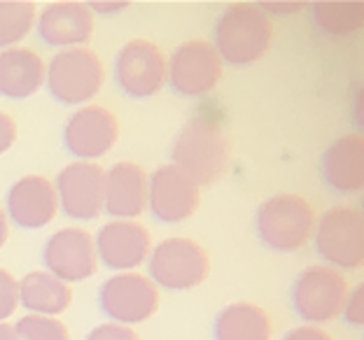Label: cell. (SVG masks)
<instances>
[{"label":"cell","instance_id":"obj_1","mask_svg":"<svg viewBox=\"0 0 364 340\" xmlns=\"http://www.w3.org/2000/svg\"><path fill=\"white\" fill-rule=\"evenodd\" d=\"M273 43V21L269 12L252 3H234L215 23L213 47L222 63L234 68L262 61Z\"/></svg>","mask_w":364,"mask_h":340},{"label":"cell","instance_id":"obj_2","mask_svg":"<svg viewBox=\"0 0 364 340\" xmlns=\"http://www.w3.org/2000/svg\"><path fill=\"white\" fill-rule=\"evenodd\" d=\"M171 161L198 187L215 185L229 168V140L220 124L210 119H192L173 140Z\"/></svg>","mask_w":364,"mask_h":340},{"label":"cell","instance_id":"obj_3","mask_svg":"<svg viewBox=\"0 0 364 340\" xmlns=\"http://www.w3.org/2000/svg\"><path fill=\"white\" fill-rule=\"evenodd\" d=\"M318 212L304 196L276 194L255 212V229L264 247L278 254H292L311 243Z\"/></svg>","mask_w":364,"mask_h":340},{"label":"cell","instance_id":"obj_4","mask_svg":"<svg viewBox=\"0 0 364 340\" xmlns=\"http://www.w3.org/2000/svg\"><path fill=\"white\" fill-rule=\"evenodd\" d=\"M105 82V68L89 47L61 49L47 65L45 87L61 105H87L98 96Z\"/></svg>","mask_w":364,"mask_h":340},{"label":"cell","instance_id":"obj_5","mask_svg":"<svg viewBox=\"0 0 364 340\" xmlns=\"http://www.w3.org/2000/svg\"><path fill=\"white\" fill-rule=\"evenodd\" d=\"M147 273L156 289L189 292L201 287L210 275V256L192 238H166L152 247Z\"/></svg>","mask_w":364,"mask_h":340},{"label":"cell","instance_id":"obj_6","mask_svg":"<svg viewBox=\"0 0 364 340\" xmlns=\"http://www.w3.org/2000/svg\"><path fill=\"white\" fill-rule=\"evenodd\" d=\"M316 252L325 266L358 270L364 263V217L358 207L336 205L318 217L313 234Z\"/></svg>","mask_w":364,"mask_h":340},{"label":"cell","instance_id":"obj_7","mask_svg":"<svg viewBox=\"0 0 364 340\" xmlns=\"http://www.w3.org/2000/svg\"><path fill=\"white\" fill-rule=\"evenodd\" d=\"M348 292V280L341 270L329 268L325 263L306 266L292 285L294 312L306 324H327L341 317Z\"/></svg>","mask_w":364,"mask_h":340},{"label":"cell","instance_id":"obj_8","mask_svg":"<svg viewBox=\"0 0 364 340\" xmlns=\"http://www.w3.org/2000/svg\"><path fill=\"white\" fill-rule=\"evenodd\" d=\"M159 303V289L145 273H114L98 289V305L114 324H143L154 317Z\"/></svg>","mask_w":364,"mask_h":340},{"label":"cell","instance_id":"obj_9","mask_svg":"<svg viewBox=\"0 0 364 340\" xmlns=\"http://www.w3.org/2000/svg\"><path fill=\"white\" fill-rule=\"evenodd\" d=\"M114 79L129 98H152L168 79V59L159 45L136 38L114 59Z\"/></svg>","mask_w":364,"mask_h":340},{"label":"cell","instance_id":"obj_10","mask_svg":"<svg viewBox=\"0 0 364 340\" xmlns=\"http://www.w3.org/2000/svg\"><path fill=\"white\" fill-rule=\"evenodd\" d=\"M222 59L208 40H189L173 49L166 84L182 98H201L220 84Z\"/></svg>","mask_w":364,"mask_h":340},{"label":"cell","instance_id":"obj_11","mask_svg":"<svg viewBox=\"0 0 364 340\" xmlns=\"http://www.w3.org/2000/svg\"><path fill=\"white\" fill-rule=\"evenodd\" d=\"M119 138L117 117L103 105H82L63 126V147L77 161L94 163L110 152Z\"/></svg>","mask_w":364,"mask_h":340},{"label":"cell","instance_id":"obj_12","mask_svg":"<svg viewBox=\"0 0 364 340\" xmlns=\"http://www.w3.org/2000/svg\"><path fill=\"white\" fill-rule=\"evenodd\" d=\"M201 205V187L173 163L159 165L147 177V210L164 224H180L194 217Z\"/></svg>","mask_w":364,"mask_h":340},{"label":"cell","instance_id":"obj_13","mask_svg":"<svg viewBox=\"0 0 364 340\" xmlns=\"http://www.w3.org/2000/svg\"><path fill=\"white\" fill-rule=\"evenodd\" d=\"M105 170L98 163L73 161L56 175L54 189L65 217L91 221L103 212Z\"/></svg>","mask_w":364,"mask_h":340},{"label":"cell","instance_id":"obj_14","mask_svg":"<svg viewBox=\"0 0 364 340\" xmlns=\"http://www.w3.org/2000/svg\"><path fill=\"white\" fill-rule=\"evenodd\" d=\"M96 256L107 270L134 273L150 259L152 236L136 219H112L98 229L94 238Z\"/></svg>","mask_w":364,"mask_h":340},{"label":"cell","instance_id":"obj_15","mask_svg":"<svg viewBox=\"0 0 364 340\" xmlns=\"http://www.w3.org/2000/svg\"><path fill=\"white\" fill-rule=\"evenodd\" d=\"M45 270L65 285L91 278L98 268L94 236L80 226L59 229L43 247Z\"/></svg>","mask_w":364,"mask_h":340},{"label":"cell","instance_id":"obj_16","mask_svg":"<svg viewBox=\"0 0 364 340\" xmlns=\"http://www.w3.org/2000/svg\"><path fill=\"white\" fill-rule=\"evenodd\" d=\"M5 214L14 226L38 231L49 226L59 214V198L52 180L43 175H23L7 192Z\"/></svg>","mask_w":364,"mask_h":340},{"label":"cell","instance_id":"obj_17","mask_svg":"<svg viewBox=\"0 0 364 340\" xmlns=\"http://www.w3.org/2000/svg\"><path fill=\"white\" fill-rule=\"evenodd\" d=\"M36 31L45 45L54 49L87 47L94 35V12L87 3L75 0H61L49 3L43 12H38Z\"/></svg>","mask_w":364,"mask_h":340},{"label":"cell","instance_id":"obj_18","mask_svg":"<svg viewBox=\"0 0 364 340\" xmlns=\"http://www.w3.org/2000/svg\"><path fill=\"white\" fill-rule=\"evenodd\" d=\"M147 172L134 161H119L105 172L103 212L114 219H136L147 210Z\"/></svg>","mask_w":364,"mask_h":340},{"label":"cell","instance_id":"obj_19","mask_svg":"<svg viewBox=\"0 0 364 340\" xmlns=\"http://www.w3.org/2000/svg\"><path fill=\"white\" fill-rule=\"evenodd\" d=\"M322 177L336 194L350 196L364 189V138L348 133L334 140L322 154Z\"/></svg>","mask_w":364,"mask_h":340},{"label":"cell","instance_id":"obj_20","mask_svg":"<svg viewBox=\"0 0 364 340\" xmlns=\"http://www.w3.org/2000/svg\"><path fill=\"white\" fill-rule=\"evenodd\" d=\"M47 65L31 47H10L0 52V96L26 101L45 87Z\"/></svg>","mask_w":364,"mask_h":340},{"label":"cell","instance_id":"obj_21","mask_svg":"<svg viewBox=\"0 0 364 340\" xmlns=\"http://www.w3.org/2000/svg\"><path fill=\"white\" fill-rule=\"evenodd\" d=\"M19 305L28 314L59 317L73 305V289L52 273L33 270L19 280Z\"/></svg>","mask_w":364,"mask_h":340},{"label":"cell","instance_id":"obj_22","mask_svg":"<svg viewBox=\"0 0 364 340\" xmlns=\"http://www.w3.org/2000/svg\"><path fill=\"white\" fill-rule=\"evenodd\" d=\"M273 322L269 312L257 303H229L225 305L213 324L215 340H271Z\"/></svg>","mask_w":364,"mask_h":340},{"label":"cell","instance_id":"obj_23","mask_svg":"<svg viewBox=\"0 0 364 340\" xmlns=\"http://www.w3.org/2000/svg\"><path fill=\"white\" fill-rule=\"evenodd\" d=\"M313 23L325 35H353L362 28L364 5L362 3H316L311 5Z\"/></svg>","mask_w":364,"mask_h":340},{"label":"cell","instance_id":"obj_24","mask_svg":"<svg viewBox=\"0 0 364 340\" xmlns=\"http://www.w3.org/2000/svg\"><path fill=\"white\" fill-rule=\"evenodd\" d=\"M38 7L28 0H0V52L19 47L36 28Z\"/></svg>","mask_w":364,"mask_h":340},{"label":"cell","instance_id":"obj_25","mask_svg":"<svg viewBox=\"0 0 364 340\" xmlns=\"http://www.w3.org/2000/svg\"><path fill=\"white\" fill-rule=\"evenodd\" d=\"M19 340H70V334L59 317L43 314H23L12 324Z\"/></svg>","mask_w":364,"mask_h":340},{"label":"cell","instance_id":"obj_26","mask_svg":"<svg viewBox=\"0 0 364 340\" xmlns=\"http://www.w3.org/2000/svg\"><path fill=\"white\" fill-rule=\"evenodd\" d=\"M19 308V280L0 268V322H7Z\"/></svg>","mask_w":364,"mask_h":340},{"label":"cell","instance_id":"obj_27","mask_svg":"<svg viewBox=\"0 0 364 340\" xmlns=\"http://www.w3.org/2000/svg\"><path fill=\"white\" fill-rule=\"evenodd\" d=\"M341 317L346 319V324L353 329H362L364 327V287L358 285L348 292V298L343 303Z\"/></svg>","mask_w":364,"mask_h":340},{"label":"cell","instance_id":"obj_28","mask_svg":"<svg viewBox=\"0 0 364 340\" xmlns=\"http://www.w3.org/2000/svg\"><path fill=\"white\" fill-rule=\"evenodd\" d=\"M85 340H140V338L131 327L105 322V324H98L91 329Z\"/></svg>","mask_w":364,"mask_h":340},{"label":"cell","instance_id":"obj_29","mask_svg":"<svg viewBox=\"0 0 364 340\" xmlns=\"http://www.w3.org/2000/svg\"><path fill=\"white\" fill-rule=\"evenodd\" d=\"M16 143V121L7 112H0V156L10 152Z\"/></svg>","mask_w":364,"mask_h":340},{"label":"cell","instance_id":"obj_30","mask_svg":"<svg viewBox=\"0 0 364 340\" xmlns=\"http://www.w3.org/2000/svg\"><path fill=\"white\" fill-rule=\"evenodd\" d=\"M280 340H334V338L329 336L325 329H320V327L301 324V327H296V329H289Z\"/></svg>","mask_w":364,"mask_h":340},{"label":"cell","instance_id":"obj_31","mask_svg":"<svg viewBox=\"0 0 364 340\" xmlns=\"http://www.w3.org/2000/svg\"><path fill=\"white\" fill-rule=\"evenodd\" d=\"M129 7V3H89L91 12L98 14H119Z\"/></svg>","mask_w":364,"mask_h":340},{"label":"cell","instance_id":"obj_32","mask_svg":"<svg viewBox=\"0 0 364 340\" xmlns=\"http://www.w3.org/2000/svg\"><path fill=\"white\" fill-rule=\"evenodd\" d=\"M262 10H273V14H294L296 10H301L304 5H299V3H287V5H283V3H264V5H259Z\"/></svg>","mask_w":364,"mask_h":340},{"label":"cell","instance_id":"obj_33","mask_svg":"<svg viewBox=\"0 0 364 340\" xmlns=\"http://www.w3.org/2000/svg\"><path fill=\"white\" fill-rule=\"evenodd\" d=\"M7 238H10V219L5 214V207H0V250L5 247Z\"/></svg>","mask_w":364,"mask_h":340},{"label":"cell","instance_id":"obj_34","mask_svg":"<svg viewBox=\"0 0 364 340\" xmlns=\"http://www.w3.org/2000/svg\"><path fill=\"white\" fill-rule=\"evenodd\" d=\"M0 340H19L14 327L7 324V322H0Z\"/></svg>","mask_w":364,"mask_h":340}]
</instances>
